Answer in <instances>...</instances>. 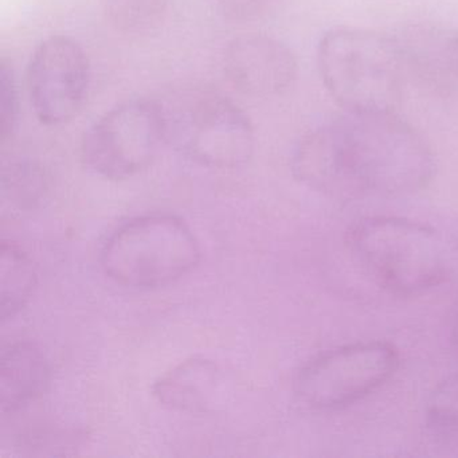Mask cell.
<instances>
[{
  "label": "cell",
  "instance_id": "15",
  "mask_svg": "<svg viewBox=\"0 0 458 458\" xmlns=\"http://www.w3.org/2000/svg\"><path fill=\"white\" fill-rule=\"evenodd\" d=\"M20 114V98H18L17 82L14 72L7 61L0 63V135L2 141L14 132Z\"/></svg>",
  "mask_w": 458,
  "mask_h": 458
},
{
  "label": "cell",
  "instance_id": "1",
  "mask_svg": "<svg viewBox=\"0 0 458 458\" xmlns=\"http://www.w3.org/2000/svg\"><path fill=\"white\" fill-rule=\"evenodd\" d=\"M292 170L297 181L335 200L403 198L431 183L436 159L396 114L345 111L300 140Z\"/></svg>",
  "mask_w": 458,
  "mask_h": 458
},
{
  "label": "cell",
  "instance_id": "18",
  "mask_svg": "<svg viewBox=\"0 0 458 458\" xmlns=\"http://www.w3.org/2000/svg\"><path fill=\"white\" fill-rule=\"evenodd\" d=\"M450 336H452L453 342L458 345V312L455 313L454 318H453L452 328H450Z\"/></svg>",
  "mask_w": 458,
  "mask_h": 458
},
{
  "label": "cell",
  "instance_id": "7",
  "mask_svg": "<svg viewBox=\"0 0 458 458\" xmlns=\"http://www.w3.org/2000/svg\"><path fill=\"white\" fill-rule=\"evenodd\" d=\"M165 139H173L176 148L194 162L219 170L246 165L254 151L249 117L216 95L194 98L174 119L165 116Z\"/></svg>",
  "mask_w": 458,
  "mask_h": 458
},
{
  "label": "cell",
  "instance_id": "5",
  "mask_svg": "<svg viewBox=\"0 0 458 458\" xmlns=\"http://www.w3.org/2000/svg\"><path fill=\"white\" fill-rule=\"evenodd\" d=\"M399 364L401 355L391 343L342 345L305 363L294 379V393L310 409H340L382 387Z\"/></svg>",
  "mask_w": 458,
  "mask_h": 458
},
{
  "label": "cell",
  "instance_id": "11",
  "mask_svg": "<svg viewBox=\"0 0 458 458\" xmlns=\"http://www.w3.org/2000/svg\"><path fill=\"white\" fill-rule=\"evenodd\" d=\"M219 383L221 372L216 364L208 359L192 358L160 377L152 393L168 409L203 414L216 404Z\"/></svg>",
  "mask_w": 458,
  "mask_h": 458
},
{
  "label": "cell",
  "instance_id": "8",
  "mask_svg": "<svg viewBox=\"0 0 458 458\" xmlns=\"http://www.w3.org/2000/svg\"><path fill=\"white\" fill-rule=\"evenodd\" d=\"M89 61L79 42L53 36L42 41L28 66V90L36 116L47 127L72 122L89 87Z\"/></svg>",
  "mask_w": 458,
  "mask_h": 458
},
{
  "label": "cell",
  "instance_id": "13",
  "mask_svg": "<svg viewBox=\"0 0 458 458\" xmlns=\"http://www.w3.org/2000/svg\"><path fill=\"white\" fill-rule=\"evenodd\" d=\"M0 318H14L30 299L37 272L30 257L14 242L4 241L0 259Z\"/></svg>",
  "mask_w": 458,
  "mask_h": 458
},
{
  "label": "cell",
  "instance_id": "12",
  "mask_svg": "<svg viewBox=\"0 0 458 458\" xmlns=\"http://www.w3.org/2000/svg\"><path fill=\"white\" fill-rule=\"evenodd\" d=\"M49 379V363L36 344L17 342L4 347L0 356L2 412L17 411L38 398Z\"/></svg>",
  "mask_w": 458,
  "mask_h": 458
},
{
  "label": "cell",
  "instance_id": "17",
  "mask_svg": "<svg viewBox=\"0 0 458 458\" xmlns=\"http://www.w3.org/2000/svg\"><path fill=\"white\" fill-rule=\"evenodd\" d=\"M106 4L117 22L139 26L151 22L162 12L165 0H106Z\"/></svg>",
  "mask_w": 458,
  "mask_h": 458
},
{
  "label": "cell",
  "instance_id": "10",
  "mask_svg": "<svg viewBox=\"0 0 458 458\" xmlns=\"http://www.w3.org/2000/svg\"><path fill=\"white\" fill-rule=\"evenodd\" d=\"M396 39L409 79L438 96L458 92V31L415 25Z\"/></svg>",
  "mask_w": 458,
  "mask_h": 458
},
{
  "label": "cell",
  "instance_id": "4",
  "mask_svg": "<svg viewBox=\"0 0 458 458\" xmlns=\"http://www.w3.org/2000/svg\"><path fill=\"white\" fill-rule=\"evenodd\" d=\"M199 259V245L183 221L148 216L133 219L109 238L101 264L114 283L157 288L183 277Z\"/></svg>",
  "mask_w": 458,
  "mask_h": 458
},
{
  "label": "cell",
  "instance_id": "3",
  "mask_svg": "<svg viewBox=\"0 0 458 458\" xmlns=\"http://www.w3.org/2000/svg\"><path fill=\"white\" fill-rule=\"evenodd\" d=\"M356 261L377 285L398 296L434 288L446 275V251L436 230L399 216H369L348 232Z\"/></svg>",
  "mask_w": 458,
  "mask_h": 458
},
{
  "label": "cell",
  "instance_id": "16",
  "mask_svg": "<svg viewBox=\"0 0 458 458\" xmlns=\"http://www.w3.org/2000/svg\"><path fill=\"white\" fill-rule=\"evenodd\" d=\"M44 189V181L37 168L29 165H15L9 173L4 174V192L10 191V198H14L21 205L36 202Z\"/></svg>",
  "mask_w": 458,
  "mask_h": 458
},
{
  "label": "cell",
  "instance_id": "6",
  "mask_svg": "<svg viewBox=\"0 0 458 458\" xmlns=\"http://www.w3.org/2000/svg\"><path fill=\"white\" fill-rule=\"evenodd\" d=\"M165 139V111L149 100L117 104L82 139L85 165L111 181H124L148 167Z\"/></svg>",
  "mask_w": 458,
  "mask_h": 458
},
{
  "label": "cell",
  "instance_id": "9",
  "mask_svg": "<svg viewBox=\"0 0 458 458\" xmlns=\"http://www.w3.org/2000/svg\"><path fill=\"white\" fill-rule=\"evenodd\" d=\"M225 73L235 89L253 98L283 95L296 81L297 61L283 42L261 34L230 42L224 57Z\"/></svg>",
  "mask_w": 458,
  "mask_h": 458
},
{
  "label": "cell",
  "instance_id": "14",
  "mask_svg": "<svg viewBox=\"0 0 458 458\" xmlns=\"http://www.w3.org/2000/svg\"><path fill=\"white\" fill-rule=\"evenodd\" d=\"M425 414L428 428L436 433L458 436V372L434 387Z\"/></svg>",
  "mask_w": 458,
  "mask_h": 458
},
{
  "label": "cell",
  "instance_id": "2",
  "mask_svg": "<svg viewBox=\"0 0 458 458\" xmlns=\"http://www.w3.org/2000/svg\"><path fill=\"white\" fill-rule=\"evenodd\" d=\"M321 80L347 112L395 114L409 76L396 37L358 28H335L318 47Z\"/></svg>",
  "mask_w": 458,
  "mask_h": 458
}]
</instances>
